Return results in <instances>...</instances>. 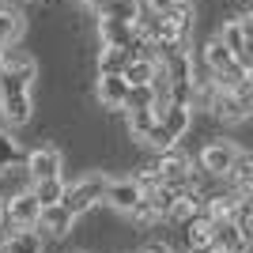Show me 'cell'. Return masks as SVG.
Wrapping results in <instances>:
<instances>
[{
	"label": "cell",
	"mask_w": 253,
	"mask_h": 253,
	"mask_svg": "<svg viewBox=\"0 0 253 253\" xmlns=\"http://www.w3.org/2000/svg\"><path fill=\"white\" fill-rule=\"evenodd\" d=\"M159 121V110H128V132L132 140H148Z\"/></svg>",
	"instance_id": "obj_16"
},
{
	"label": "cell",
	"mask_w": 253,
	"mask_h": 253,
	"mask_svg": "<svg viewBox=\"0 0 253 253\" xmlns=\"http://www.w3.org/2000/svg\"><path fill=\"white\" fill-rule=\"evenodd\" d=\"M250 76H253V72H250Z\"/></svg>",
	"instance_id": "obj_28"
},
{
	"label": "cell",
	"mask_w": 253,
	"mask_h": 253,
	"mask_svg": "<svg viewBox=\"0 0 253 253\" xmlns=\"http://www.w3.org/2000/svg\"><path fill=\"white\" fill-rule=\"evenodd\" d=\"M234 98L242 102L246 117H253V76H250V80H246V84H238V87H234Z\"/></svg>",
	"instance_id": "obj_22"
},
{
	"label": "cell",
	"mask_w": 253,
	"mask_h": 253,
	"mask_svg": "<svg viewBox=\"0 0 253 253\" xmlns=\"http://www.w3.org/2000/svg\"><path fill=\"white\" fill-rule=\"evenodd\" d=\"M4 211H8L19 227H38V219H42V201L34 197V185L23 189V193H15V197L4 204Z\"/></svg>",
	"instance_id": "obj_6"
},
{
	"label": "cell",
	"mask_w": 253,
	"mask_h": 253,
	"mask_svg": "<svg viewBox=\"0 0 253 253\" xmlns=\"http://www.w3.org/2000/svg\"><path fill=\"white\" fill-rule=\"evenodd\" d=\"M0 215H4V208H0Z\"/></svg>",
	"instance_id": "obj_27"
},
{
	"label": "cell",
	"mask_w": 253,
	"mask_h": 253,
	"mask_svg": "<svg viewBox=\"0 0 253 253\" xmlns=\"http://www.w3.org/2000/svg\"><path fill=\"white\" fill-rule=\"evenodd\" d=\"M148 4H151V11H170L178 0H148Z\"/></svg>",
	"instance_id": "obj_23"
},
{
	"label": "cell",
	"mask_w": 253,
	"mask_h": 253,
	"mask_svg": "<svg viewBox=\"0 0 253 253\" xmlns=\"http://www.w3.org/2000/svg\"><path fill=\"white\" fill-rule=\"evenodd\" d=\"M106 189H110V178H106V174H87V178H80L76 185L64 189L61 204L72 211V215H84V211H91L98 201H106Z\"/></svg>",
	"instance_id": "obj_3"
},
{
	"label": "cell",
	"mask_w": 253,
	"mask_h": 253,
	"mask_svg": "<svg viewBox=\"0 0 253 253\" xmlns=\"http://www.w3.org/2000/svg\"><path fill=\"white\" fill-rule=\"evenodd\" d=\"M4 253H42V234L34 227H19L4 238Z\"/></svg>",
	"instance_id": "obj_13"
},
{
	"label": "cell",
	"mask_w": 253,
	"mask_h": 253,
	"mask_svg": "<svg viewBox=\"0 0 253 253\" xmlns=\"http://www.w3.org/2000/svg\"><path fill=\"white\" fill-rule=\"evenodd\" d=\"M72 211L64 208V204H49V208H42V219H38V227L49 234H68L72 231Z\"/></svg>",
	"instance_id": "obj_14"
},
{
	"label": "cell",
	"mask_w": 253,
	"mask_h": 253,
	"mask_svg": "<svg viewBox=\"0 0 253 253\" xmlns=\"http://www.w3.org/2000/svg\"><path fill=\"white\" fill-rule=\"evenodd\" d=\"M0 114L11 125H27L31 121V80H19L4 68L0 76Z\"/></svg>",
	"instance_id": "obj_2"
},
{
	"label": "cell",
	"mask_w": 253,
	"mask_h": 253,
	"mask_svg": "<svg viewBox=\"0 0 253 253\" xmlns=\"http://www.w3.org/2000/svg\"><path fill=\"white\" fill-rule=\"evenodd\" d=\"M211 246H215L219 253H238L250 242H246L238 219H211Z\"/></svg>",
	"instance_id": "obj_9"
},
{
	"label": "cell",
	"mask_w": 253,
	"mask_h": 253,
	"mask_svg": "<svg viewBox=\"0 0 253 253\" xmlns=\"http://www.w3.org/2000/svg\"><path fill=\"white\" fill-rule=\"evenodd\" d=\"M23 38V15L19 11H0V42L15 45Z\"/></svg>",
	"instance_id": "obj_19"
},
{
	"label": "cell",
	"mask_w": 253,
	"mask_h": 253,
	"mask_svg": "<svg viewBox=\"0 0 253 253\" xmlns=\"http://www.w3.org/2000/svg\"><path fill=\"white\" fill-rule=\"evenodd\" d=\"M128 91H132L128 76H117V72H98V102H102L106 110H125Z\"/></svg>",
	"instance_id": "obj_4"
},
{
	"label": "cell",
	"mask_w": 253,
	"mask_h": 253,
	"mask_svg": "<svg viewBox=\"0 0 253 253\" xmlns=\"http://www.w3.org/2000/svg\"><path fill=\"white\" fill-rule=\"evenodd\" d=\"M27 174L31 181H45V178H61V151L42 144V148L27 151Z\"/></svg>",
	"instance_id": "obj_5"
},
{
	"label": "cell",
	"mask_w": 253,
	"mask_h": 253,
	"mask_svg": "<svg viewBox=\"0 0 253 253\" xmlns=\"http://www.w3.org/2000/svg\"><path fill=\"white\" fill-rule=\"evenodd\" d=\"M242 27H246V38L253 42V11H246V15H242Z\"/></svg>",
	"instance_id": "obj_24"
},
{
	"label": "cell",
	"mask_w": 253,
	"mask_h": 253,
	"mask_svg": "<svg viewBox=\"0 0 253 253\" xmlns=\"http://www.w3.org/2000/svg\"><path fill=\"white\" fill-rule=\"evenodd\" d=\"M125 110H155V91H151V84H132Z\"/></svg>",
	"instance_id": "obj_20"
},
{
	"label": "cell",
	"mask_w": 253,
	"mask_h": 253,
	"mask_svg": "<svg viewBox=\"0 0 253 253\" xmlns=\"http://www.w3.org/2000/svg\"><path fill=\"white\" fill-rule=\"evenodd\" d=\"M227 178L238 185V193H250L253 189V151H238V159H234V167Z\"/></svg>",
	"instance_id": "obj_15"
},
{
	"label": "cell",
	"mask_w": 253,
	"mask_h": 253,
	"mask_svg": "<svg viewBox=\"0 0 253 253\" xmlns=\"http://www.w3.org/2000/svg\"><path fill=\"white\" fill-rule=\"evenodd\" d=\"M144 181L140 178H121V181H110V189H106V201L114 204L117 211H132L140 201H144Z\"/></svg>",
	"instance_id": "obj_7"
},
{
	"label": "cell",
	"mask_w": 253,
	"mask_h": 253,
	"mask_svg": "<svg viewBox=\"0 0 253 253\" xmlns=\"http://www.w3.org/2000/svg\"><path fill=\"white\" fill-rule=\"evenodd\" d=\"M189 125H193L189 106L170 102V106H163V110H159V121H155V128H151V136L144 140V144H151V148H159V151H167V148H174V144L189 132Z\"/></svg>",
	"instance_id": "obj_1"
},
{
	"label": "cell",
	"mask_w": 253,
	"mask_h": 253,
	"mask_svg": "<svg viewBox=\"0 0 253 253\" xmlns=\"http://www.w3.org/2000/svg\"><path fill=\"white\" fill-rule=\"evenodd\" d=\"M136 57H140V53L121 49V45H102V49H98V72H117V76H125L128 64L136 61Z\"/></svg>",
	"instance_id": "obj_11"
},
{
	"label": "cell",
	"mask_w": 253,
	"mask_h": 253,
	"mask_svg": "<svg viewBox=\"0 0 253 253\" xmlns=\"http://www.w3.org/2000/svg\"><path fill=\"white\" fill-rule=\"evenodd\" d=\"M0 57H4V68H8L11 76H19V80H31V84H34V76H38V61H34L27 49H19V45H8Z\"/></svg>",
	"instance_id": "obj_10"
},
{
	"label": "cell",
	"mask_w": 253,
	"mask_h": 253,
	"mask_svg": "<svg viewBox=\"0 0 253 253\" xmlns=\"http://www.w3.org/2000/svg\"><path fill=\"white\" fill-rule=\"evenodd\" d=\"M159 61H151V57H136V61L128 64V84H151V76H155Z\"/></svg>",
	"instance_id": "obj_21"
},
{
	"label": "cell",
	"mask_w": 253,
	"mask_h": 253,
	"mask_svg": "<svg viewBox=\"0 0 253 253\" xmlns=\"http://www.w3.org/2000/svg\"><path fill=\"white\" fill-rule=\"evenodd\" d=\"M234 159H238V148H234L231 140H211L208 148L201 151V167L208 174H231Z\"/></svg>",
	"instance_id": "obj_8"
},
{
	"label": "cell",
	"mask_w": 253,
	"mask_h": 253,
	"mask_svg": "<svg viewBox=\"0 0 253 253\" xmlns=\"http://www.w3.org/2000/svg\"><path fill=\"white\" fill-rule=\"evenodd\" d=\"M34 185V197H38V201H42V208H49V204H61L64 201V189H68V185H64L61 178H45V181H31Z\"/></svg>",
	"instance_id": "obj_17"
},
{
	"label": "cell",
	"mask_w": 253,
	"mask_h": 253,
	"mask_svg": "<svg viewBox=\"0 0 253 253\" xmlns=\"http://www.w3.org/2000/svg\"><path fill=\"white\" fill-rule=\"evenodd\" d=\"M15 163H27V155H23L19 140L11 136V132H4V128H0V170L15 167Z\"/></svg>",
	"instance_id": "obj_18"
},
{
	"label": "cell",
	"mask_w": 253,
	"mask_h": 253,
	"mask_svg": "<svg viewBox=\"0 0 253 253\" xmlns=\"http://www.w3.org/2000/svg\"><path fill=\"white\" fill-rule=\"evenodd\" d=\"M234 61H238V57H234V49L223 42L219 34H215V38H208V45H204V68H208L211 76L223 72V68H231Z\"/></svg>",
	"instance_id": "obj_12"
},
{
	"label": "cell",
	"mask_w": 253,
	"mask_h": 253,
	"mask_svg": "<svg viewBox=\"0 0 253 253\" xmlns=\"http://www.w3.org/2000/svg\"><path fill=\"white\" fill-rule=\"evenodd\" d=\"M0 76H4V57H0Z\"/></svg>",
	"instance_id": "obj_26"
},
{
	"label": "cell",
	"mask_w": 253,
	"mask_h": 253,
	"mask_svg": "<svg viewBox=\"0 0 253 253\" xmlns=\"http://www.w3.org/2000/svg\"><path fill=\"white\" fill-rule=\"evenodd\" d=\"M140 253H170V250H167V246H163V242H151L148 250H140Z\"/></svg>",
	"instance_id": "obj_25"
}]
</instances>
